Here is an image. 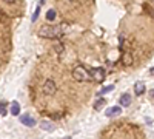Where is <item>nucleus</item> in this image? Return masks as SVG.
<instances>
[{
  "instance_id": "obj_1",
  "label": "nucleus",
  "mask_w": 154,
  "mask_h": 139,
  "mask_svg": "<svg viewBox=\"0 0 154 139\" xmlns=\"http://www.w3.org/2000/svg\"><path fill=\"white\" fill-rule=\"evenodd\" d=\"M40 37H45V39H59V37L63 34L60 27H54V25H45L38 30L37 33Z\"/></svg>"
},
{
  "instance_id": "obj_16",
  "label": "nucleus",
  "mask_w": 154,
  "mask_h": 139,
  "mask_svg": "<svg viewBox=\"0 0 154 139\" xmlns=\"http://www.w3.org/2000/svg\"><path fill=\"white\" fill-rule=\"evenodd\" d=\"M0 115H6V104L0 102Z\"/></svg>"
},
{
  "instance_id": "obj_11",
  "label": "nucleus",
  "mask_w": 154,
  "mask_h": 139,
  "mask_svg": "<svg viewBox=\"0 0 154 139\" xmlns=\"http://www.w3.org/2000/svg\"><path fill=\"white\" fill-rule=\"evenodd\" d=\"M122 62L125 65H130L131 62H133V56L130 54V53H123V56H122Z\"/></svg>"
},
{
  "instance_id": "obj_2",
  "label": "nucleus",
  "mask_w": 154,
  "mask_h": 139,
  "mask_svg": "<svg viewBox=\"0 0 154 139\" xmlns=\"http://www.w3.org/2000/svg\"><path fill=\"white\" fill-rule=\"evenodd\" d=\"M72 77H74L75 81H79V82H86V81L91 79V74L86 71L85 67L80 65V67H75V68L72 70Z\"/></svg>"
},
{
  "instance_id": "obj_14",
  "label": "nucleus",
  "mask_w": 154,
  "mask_h": 139,
  "mask_svg": "<svg viewBox=\"0 0 154 139\" xmlns=\"http://www.w3.org/2000/svg\"><path fill=\"white\" fill-rule=\"evenodd\" d=\"M112 90H114V85H108V87H105V88H102V90H100V94L109 93V91H112Z\"/></svg>"
},
{
  "instance_id": "obj_4",
  "label": "nucleus",
  "mask_w": 154,
  "mask_h": 139,
  "mask_svg": "<svg viewBox=\"0 0 154 139\" xmlns=\"http://www.w3.org/2000/svg\"><path fill=\"white\" fill-rule=\"evenodd\" d=\"M91 76H93V79L96 81V82H102L105 79V70L103 68H94L93 71H91Z\"/></svg>"
},
{
  "instance_id": "obj_13",
  "label": "nucleus",
  "mask_w": 154,
  "mask_h": 139,
  "mask_svg": "<svg viewBox=\"0 0 154 139\" xmlns=\"http://www.w3.org/2000/svg\"><path fill=\"white\" fill-rule=\"evenodd\" d=\"M46 19H48L49 22L54 20V19H56V11H54V9H49V11L46 12Z\"/></svg>"
},
{
  "instance_id": "obj_8",
  "label": "nucleus",
  "mask_w": 154,
  "mask_h": 139,
  "mask_svg": "<svg viewBox=\"0 0 154 139\" xmlns=\"http://www.w3.org/2000/svg\"><path fill=\"white\" fill-rule=\"evenodd\" d=\"M119 102H120L122 107H128V105L131 104V96L128 94V93H123V94L120 96V100H119Z\"/></svg>"
},
{
  "instance_id": "obj_18",
  "label": "nucleus",
  "mask_w": 154,
  "mask_h": 139,
  "mask_svg": "<svg viewBox=\"0 0 154 139\" xmlns=\"http://www.w3.org/2000/svg\"><path fill=\"white\" fill-rule=\"evenodd\" d=\"M151 74H152V76H154V67H152V68H151Z\"/></svg>"
},
{
  "instance_id": "obj_15",
  "label": "nucleus",
  "mask_w": 154,
  "mask_h": 139,
  "mask_svg": "<svg viewBox=\"0 0 154 139\" xmlns=\"http://www.w3.org/2000/svg\"><path fill=\"white\" fill-rule=\"evenodd\" d=\"M38 14H40V6H37V8H35L34 16H32V19H31V20H32V22H35V20H37V17H38Z\"/></svg>"
},
{
  "instance_id": "obj_12",
  "label": "nucleus",
  "mask_w": 154,
  "mask_h": 139,
  "mask_svg": "<svg viewBox=\"0 0 154 139\" xmlns=\"http://www.w3.org/2000/svg\"><path fill=\"white\" fill-rule=\"evenodd\" d=\"M105 104H106V99H105V97H99V99L96 100V104H94V110H100V107L105 105Z\"/></svg>"
},
{
  "instance_id": "obj_5",
  "label": "nucleus",
  "mask_w": 154,
  "mask_h": 139,
  "mask_svg": "<svg viewBox=\"0 0 154 139\" xmlns=\"http://www.w3.org/2000/svg\"><path fill=\"white\" fill-rule=\"evenodd\" d=\"M20 122L23 125H26V127H34V125H35V119L31 118L29 115H22L20 116Z\"/></svg>"
},
{
  "instance_id": "obj_3",
  "label": "nucleus",
  "mask_w": 154,
  "mask_h": 139,
  "mask_svg": "<svg viewBox=\"0 0 154 139\" xmlns=\"http://www.w3.org/2000/svg\"><path fill=\"white\" fill-rule=\"evenodd\" d=\"M56 91H57L56 82H54L53 79L45 81V84H43V93H45L46 96H53V94H56Z\"/></svg>"
},
{
  "instance_id": "obj_9",
  "label": "nucleus",
  "mask_w": 154,
  "mask_h": 139,
  "mask_svg": "<svg viewBox=\"0 0 154 139\" xmlns=\"http://www.w3.org/2000/svg\"><path fill=\"white\" fill-rule=\"evenodd\" d=\"M42 130H46V131H53L54 130V124L49 122V121H42Z\"/></svg>"
},
{
  "instance_id": "obj_6",
  "label": "nucleus",
  "mask_w": 154,
  "mask_h": 139,
  "mask_svg": "<svg viewBox=\"0 0 154 139\" xmlns=\"http://www.w3.org/2000/svg\"><path fill=\"white\" fill-rule=\"evenodd\" d=\"M120 113H122V108L116 105V107H111V108H108V110L105 111V115H106L108 118H112V116H119Z\"/></svg>"
},
{
  "instance_id": "obj_17",
  "label": "nucleus",
  "mask_w": 154,
  "mask_h": 139,
  "mask_svg": "<svg viewBox=\"0 0 154 139\" xmlns=\"http://www.w3.org/2000/svg\"><path fill=\"white\" fill-rule=\"evenodd\" d=\"M56 49H57V53L60 54V53H62V49H63V46H62L60 43H57V46H56Z\"/></svg>"
},
{
  "instance_id": "obj_10",
  "label": "nucleus",
  "mask_w": 154,
  "mask_h": 139,
  "mask_svg": "<svg viewBox=\"0 0 154 139\" xmlns=\"http://www.w3.org/2000/svg\"><path fill=\"white\" fill-rule=\"evenodd\" d=\"M19 113H20V105H19V102H12V104H11V115L19 116Z\"/></svg>"
},
{
  "instance_id": "obj_7",
  "label": "nucleus",
  "mask_w": 154,
  "mask_h": 139,
  "mask_svg": "<svg viewBox=\"0 0 154 139\" xmlns=\"http://www.w3.org/2000/svg\"><path fill=\"white\" fill-rule=\"evenodd\" d=\"M143 91H145V84L140 82V81H137V82L134 84V93H136L137 96H140Z\"/></svg>"
}]
</instances>
